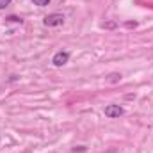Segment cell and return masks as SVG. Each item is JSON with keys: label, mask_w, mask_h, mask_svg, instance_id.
<instances>
[{"label": "cell", "mask_w": 153, "mask_h": 153, "mask_svg": "<svg viewBox=\"0 0 153 153\" xmlns=\"http://www.w3.org/2000/svg\"><path fill=\"white\" fill-rule=\"evenodd\" d=\"M135 25H137L135 22H128V23H126V27H128V29H132V27H135Z\"/></svg>", "instance_id": "cell-7"}, {"label": "cell", "mask_w": 153, "mask_h": 153, "mask_svg": "<svg viewBox=\"0 0 153 153\" xmlns=\"http://www.w3.org/2000/svg\"><path fill=\"white\" fill-rule=\"evenodd\" d=\"M103 27H107V29H114L116 23H107V25H103Z\"/></svg>", "instance_id": "cell-8"}, {"label": "cell", "mask_w": 153, "mask_h": 153, "mask_svg": "<svg viewBox=\"0 0 153 153\" xmlns=\"http://www.w3.org/2000/svg\"><path fill=\"white\" fill-rule=\"evenodd\" d=\"M32 2H34V5H39V7H45L50 4V0H32Z\"/></svg>", "instance_id": "cell-4"}, {"label": "cell", "mask_w": 153, "mask_h": 153, "mask_svg": "<svg viewBox=\"0 0 153 153\" xmlns=\"http://www.w3.org/2000/svg\"><path fill=\"white\" fill-rule=\"evenodd\" d=\"M123 107H119V105H107L105 107V116L107 117H119V116H123Z\"/></svg>", "instance_id": "cell-3"}, {"label": "cell", "mask_w": 153, "mask_h": 153, "mask_svg": "<svg viewBox=\"0 0 153 153\" xmlns=\"http://www.w3.org/2000/svg\"><path fill=\"white\" fill-rule=\"evenodd\" d=\"M43 23H45L46 27H59V25L64 23V14H61V13H52V14L45 16Z\"/></svg>", "instance_id": "cell-1"}, {"label": "cell", "mask_w": 153, "mask_h": 153, "mask_svg": "<svg viewBox=\"0 0 153 153\" xmlns=\"http://www.w3.org/2000/svg\"><path fill=\"white\" fill-rule=\"evenodd\" d=\"M11 2H13V0H0V9H5Z\"/></svg>", "instance_id": "cell-6"}, {"label": "cell", "mask_w": 153, "mask_h": 153, "mask_svg": "<svg viewBox=\"0 0 153 153\" xmlns=\"http://www.w3.org/2000/svg\"><path fill=\"white\" fill-rule=\"evenodd\" d=\"M7 22H13V23H22L23 20L22 18H18V16H9V18H5Z\"/></svg>", "instance_id": "cell-5"}, {"label": "cell", "mask_w": 153, "mask_h": 153, "mask_svg": "<svg viewBox=\"0 0 153 153\" xmlns=\"http://www.w3.org/2000/svg\"><path fill=\"white\" fill-rule=\"evenodd\" d=\"M68 61H70V53H68V52H57V53L52 57V62H53V66H57V68L64 66Z\"/></svg>", "instance_id": "cell-2"}]
</instances>
